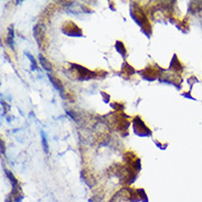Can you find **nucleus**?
Wrapping results in <instances>:
<instances>
[{
	"instance_id": "1",
	"label": "nucleus",
	"mask_w": 202,
	"mask_h": 202,
	"mask_svg": "<svg viewBox=\"0 0 202 202\" xmlns=\"http://www.w3.org/2000/svg\"><path fill=\"white\" fill-rule=\"evenodd\" d=\"M134 132L138 136H150L151 130L147 127V125L140 119V117H135L134 119Z\"/></svg>"
},
{
	"instance_id": "2",
	"label": "nucleus",
	"mask_w": 202,
	"mask_h": 202,
	"mask_svg": "<svg viewBox=\"0 0 202 202\" xmlns=\"http://www.w3.org/2000/svg\"><path fill=\"white\" fill-rule=\"evenodd\" d=\"M72 69L75 70V74H76L79 80H88L95 76V72H92V71L87 70V69L79 64H72Z\"/></svg>"
},
{
	"instance_id": "3",
	"label": "nucleus",
	"mask_w": 202,
	"mask_h": 202,
	"mask_svg": "<svg viewBox=\"0 0 202 202\" xmlns=\"http://www.w3.org/2000/svg\"><path fill=\"white\" fill-rule=\"evenodd\" d=\"M63 32L67 35H71V37H81L82 35V31L74 22L72 21H67L66 23L63 24V28H62Z\"/></svg>"
},
{
	"instance_id": "4",
	"label": "nucleus",
	"mask_w": 202,
	"mask_h": 202,
	"mask_svg": "<svg viewBox=\"0 0 202 202\" xmlns=\"http://www.w3.org/2000/svg\"><path fill=\"white\" fill-rule=\"evenodd\" d=\"M142 75L144 79L148 80V81H153L157 79V76L159 75L158 71L156 70L155 66H148L146 70H144L142 72Z\"/></svg>"
},
{
	"instance_id": "5",
	"label": "nucleus",
	"mask_w": 202,
	"mask_h": 202,
	"mask_svg": "<svg viewBox=\"0 0 202 202\" xmlns=\"http://www.w3.org/2000/svg\"><path fill=\"white\" fill-rule=\"evenodd\" d=\"M34 37L37 39L38 43L43 47V41L45 40V35H44V27L42 24H38L34 28Z\"/></svg>"
},
{
	"instance_id": "6",
	"label": "nucleus",
	"mask_w": 202,
	"mask_h": 202,
	"mask_svg": "<svg viewBox=\"0 0 202 202\" xmlns=\"http://www.w3.org/2000/svg\"><path fill=\"white\" fill-rule=\"evenodd\" d=\"M170 70H174V72H177V73H181L182 70H184V66H182V64L180 63V61L178 60L177 55H174V60L171 61V64H170Z\"/></svg>"
},
{
	"instance_id": "7",
	"label": "nucleus",
	"mask_w": 202,
	"mask_h": 202,
	"mask_svg": "<svg viewBox=\"0 0 202 202\" xmlns=\"http://www.w3.org/2000/svg\"><path fill=\"white\" fill-rule=\"evenodd\" d=\"M49 79H50V81L52 82L53 86L56 88V90H58V91H60L61 93H63V92H64V90H63V85H62V83L60 82V80L55 79V77H53L51 74H49Z\"/></svg>"
},
{
	"instance_id": "8",
	"label": "nucleus",
	"mask_w": 202,
	"mask_h": 202,
	"mask_svg": "<svg viewBox=\"0 0 202 202\" xmlns=\"http://www.w3.org/2000/svg\"><path fill=\"white\" fill-rule=\"evenodd\" d=\"M39 60H40V63H41V65L43 66L44 70H47V71H51L52 70V66H51V64H50V62L47 60V59L44 58L43 55H41V54H40Z\"/></svg>"
},
{
	"instance_id": "9",
	"label": "nucleus",
	"mask_w": 202,
	"mask_h": 202,
	"mask_svg": "<svg viewBox=\"0 0 202 202\" xmlns=\"http://www.w3.org/2000/svg\"><path fill=\"white\" fill-rule=\"evenodd\" d=\"M116 50H117V51H118L119 53H121L123 56L126 55V49H125V45L123 44V42H121V41L116 42Z\"/></svg>"
},
{
	"instance_id": "10",
	"label": "nucleus",
	"mask_w": 202,
	"mask_h": 202,
	"mask_svg": "<svg viewBox=\"0 0 202 202\" xmlns=\"http://www.w3.org/2000/svg\"><path fill=\"white\" fill-rule=\"evenodd\" d=\"M41 137H42V146H43V149H44V153H49V147H48V142H47V136L44 134L43 132H41Z\"/></svg>"
},
{
	"instance_id": "11",
	"label": "nucleus",
	"mask_w": 202,
	"mask_h": 202,
	"mask_svg": "<svg viewBox=\"0 0 202 202\" xmlns=\"http://www.w3.org/2000/svg\"><path fill=\"white\" fill-rule=\"evenodd\" d=\"M122 73H127V74L128 73H130V75H132L135 73V70L130 66L129 64H128V63H125L124 66H123V70H122Z\"/></svg>"
},
{
	"instance_id": "12",
	"label": "nucleus",
	"mask_w": 202,
	"mask_h": 202,
	"mask_svg": "<svg viewBox=\"0 0 202 202\" xmlns=\"http://www.w3.org/2000/svg\"><path fill=\"white\" fill-rule=\"evenodd\" d=\"M8 42H9L10 45L13 44V29L10 28L9 29V35H8Z\"/></svg>"
},
{
	"instance_id": "13",
	"label": "nucleus",
	"mask_w": 202,
	"mask_h": 202,
	"mask_svg": "<svg viewBox=\"0 0 202 202\" xmlns=\"http://www.w3.org/2000/svg\"><path fill=\"white\" fill-rule=\"evenodd\" d=\"M27 55H28V58L31 60V62H32V70H37V62H35V60L33 59V56L31 55V54L29 53H26Z\"/></svg>"
},
{
	"instance_id": "14",
	"label": "nucleus",
	"mask_w": 202,
	"mask_h": 202,
	"mask_svg": "<svg viewBox=\"0 0 202 202\" xmlns=\"http://www.w3.org/2000/svg\"><path fill=\"white\" fill-rule=\"evenodd\" d=\"M1 153H5V147H3V142H1Z\"/></svg>"
},
{
	"instance_id": "15",
	"label": "nucleus",
	"mask_w": 202,
	"mask_h": 202,
	"mask_svg": "<svg viewBox=\"0 0 202 202\" xmlns=\"http://www.w3.org/2000/svg\"><path fill=\"white\" fill-rule=\"evenodd\" d=\"M6 202H12V201L10 199H7V201H6Z\"/></svg>"
}]
</instances>
